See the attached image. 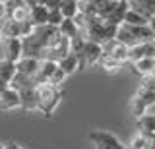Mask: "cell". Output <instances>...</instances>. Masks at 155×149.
I'll return each instance as SVG.
<instances>
[{"mask_svg":"<svg viewBox=\"0 0 155 149\" xmlns=\"http://www.w3.org/2000/svg\"><path fill=\"white\" fill-rule=\"evenodd\" d=\"M114 39L130 49V47L153 41L155 37H153L151 29H149V25H128V23H120L118 29H116Z\"/></svg>","mask_w":155,"mask_h":149,"instance_id":"obj_1","label":"cell"},{"mask_svg":"<svg viewBox=\"0 0 155 149\" xmlns=\"http://www.w3.org/2000/svg\"><path fill=\"white\" fill-rule=\"evenodd\" d=\"M35 89H37V112L45 114V116H52L54 109L62 99L60 87L51 83H39Z\"/></svg>","mask_w":155,"mask_h":149,"instance_id":"obj_2","label":"cell"},{"mask_svg":"<svg viewBox=\"0 0 155 149\" xmlns=\"http://www.w3.org/2000/svg\"><path fill=\"white\" fill-rule=\"evenodd\" d=\"M155 103V89H147L140 85L138 93L132 97V103H130V112L132 116H142V114L147 112V109Z\"/></svg>","mask_w":155,"mask_h":149,"instance_id":"obj_3","label":"cell"},{"mask_svg":"<svg viewBox=\"0 0 155 149\" xmlns=\"http://www.w3.org/2000/svg\"><path fill=\"white\" fill-rule=\"evenodd\" d=\"M87 139L95 145V149H124L126 147L114 134L107 132V130H93V132L87 134Z\"/></svg>","mask_w":155,"mask_h":149,"instance_id":"obj_4","label":"cell"},{"mask_svg":"<svg viewBox=\"0 0 155 149\" xmlns=\"http://www.w3.org/2000/svg\"><path fill=\"white\" fill-rule=\"evenodd\" d=\"M101 54H103V50H101V45H97L93 41H87L85 39V45H84V50H81V54L78 56V62H80V70H85L87 66H93L99 62Z\"/></svg>","mask_w":155,"mask_h":149,"instance_id":"obj_5","label":"cell"},{"mask_svg":"<svg viewBox=\"0 0 155 149\" xmlns=\"http://www.w3.org/2000/svg\"><path fill=\"white\" fill-rule=\"evenodd\" d=\"M136 128H138V136L143 138L155 136V114L145 112L142 116H138L136 118Z\"/></svg>","mask_w":155,"mask_h":149,"instance_id":"obj_6","label":"cell"},{"mask_svg":"<svg viewBox=\"0 0 155 149\" xmlns=\"http://www.w3.org/2000/svg\"><path fill=\"white\" fill-rule=\"evenodd\" d=\"M147 56H153V58H155L153 41L142 43V45H136V47H130V49H128V62H136L140 58H147Z\"/></svg>","mask_w":155,"mask_h":149,"instance_id":"obj_7","label":"cell"},{"mask_svg":"<svg viewBox=\"0 0 155 149\" xmlns=\"http://www.w3.org/2000/svg\"><path fill=\"white\" fill-rule=\"evenodd\" d=\"M19 109V93L12 87L0 89V110H14Z\"/></svg>","mask_w":155,"mask_h":149,"instance_id":"obj_8","label":"cell"},{"mask_svg":"<svg viewBox=\"0 0 155 149\" xmlns=\"http://www.w3.org/2000/svg\"><path fill=\"white\" fill-rule=\"evenodd\" d=\"M130 6V10L142 14L145 20L149 21V18L155 16V0H126Z\"/></svg>","mask_w":155,"mask_h":149,"instance_id":"obj_9","label":"cell"},{"mask_svg":"<svg viewBox=\"0 0 155 149\" xmlns=\"http://www.w3.org/2000/svg\"><path fill=\"white\" fill-rule=\"evenodd\" d=\"M39 66H41V60H39V58L21 56V58L16 62V72H18V74H23V76H29V78H33V76L37 74Z\"/></svg>","mask_w":155,"mask_h":149,"instance_id":"obj_10","label":"cell"},{"mask_svg":"<svg viewBox=\"0 0 155 149\" xmlns=\"http://www.w3.org/2000/svg\"><path fill=\"white\" fill-rule=\"evenodd\" d=\"M23 56V49H21V39H16V37H12V39H6V50H4V58L10 60V62H16Z\"/></svg>","mask_w":155,"mask_h":149,"instance_id":"obj_11","label":"cell"},{"mask_svg":"<svg viewBox=\"0 0 155 149\" xmlns=\"http://www.w3.org/2000/svg\"><path fill=\"white\" fill-rule=\"evenodd\" d=\"M19 109H23V110H37V89L35 87L19 91Z\"/></svg>","mask_w":155,"mask_h":149,"instance_id":"obj_12","label":"cell"},{"mask_svg":"<svg viewBox=\"0 0 155 149\" xmlns=\"http://www.w3.org/2000/svg\"><path fill=\"white\" fill-rule=\"evenodd\" d=\"M56 70V62H48V60H41V66H39L37 74L33 76V81L39 85V83H48L52 72Z\"/></svg>","mask_w":155,"mask_h":149,"instance_id":"obj_13","label":"cell"},{"mask_svg":"<svg viewBox=\"0 0 155 149\" xmlns=\"http://www.w3.org/2000/svg\"><path fill=\"white\" fill-rule=\"evenodd\" d=\"M56 64H58V68L64 72L66 76H70V74H74V72L80 70V62H78V56L74 54V52H68V54L62 56Z\"/></svg>","mask_w":155,"mask_h":149,"instance_id":"obj_14","label":"cell"},{"mask_svg":"<svg viewBox=\"0 0 155 149\" xmlns=\"http://www.w3.org/2000/svg\"><path fill=\"white\" fill-rule=\"evenodd\" d=\"M14 76H16V64L6 58H0V83L8 87Z\"/></svg>","mask_w":155,"mask_h":149,"instance_id":"obj_15","label":"cell"},{"mask_svg":"<svg viewBox=\"0 0 155 149\" xmlns=\"http://www.w3.org/2000/svg\"><path fill=\"white\" fill-rule=\"evenodd\" d=\"M8 87H12L14 91H23V89H29V87H37V83L33 81V78H29V76H23V74H18L12 78V81H10Z\"/></svg>","mask_w":155,"mask_h":149,"instance_id":"obj_16","label":"cell"},{"mask_svg":"<svg viewBox=\"0 0 155 149\" xmlns=\"http://www.w3.org/2000/svg\"><path fill=\"white\" fill-rule=\"evenodd\" d=\"M47 18H48V10L45 6H35V8L29 10V23L33 27L47 25Z\"/></svg>","mask_w":155,"mask_h":149,"instance_id":"obj_17","label":"cell"},{"mask_svg":"<svg viewBox=\"0 0 155 149\" xmlns=\"http://www.w3.org/2000/svg\"><path fill=\"white\" fill-rule=\"evenodd\" d=\"M132 66H134V72H136V74H140V76H149V74L155 70V58H153V56L140 58V60L132 62Z\"/></svg>","mask_w":155,"mask_h":149,"instance_id":"obj_18","label":"cell"},{"mask_svg":"<svg viewBox=\"0 0 155 149\" xmlns=\"http://www.w3.org/2000/svg\"><path fill=\"white\" fill-rule=\"evenodd\" d=\"M58 10H60L64 20H74L78 14H80V4H78V0H62Z\"/></svg>","mask_w":155,"mask_h":149,"instance_id":"obj_19","label":"cell"},{"mask_svg":"<svg viewBox=\"0 0 155 149\" xmlns=\"http://www.w3.org/2000/svg\"><path fill=\"white\" fill-rule=\"evenodd\" d=\"M56 31L60 33L62 37H66V39H74V37L81 35L80 29H78V25L74 23V20H62V23L56 27Z\"/></svg>","mask_w":155,"mask_h":149,"instance_id":"obj_20","label":"cell"},{"mask_svg":"<svg viewBox=\"0 0 155 149\" xmlns=\"http://www.w3.org/2000/svg\"><path fill=\"white\" fill-rule=\"evenodd\" d=\"M122 23H128V25H147V20H145L142 14H138V12H134V10L128 8V12L124 14Z\"/></svg>","mask_w":155,"mask_h":149,"instance_id":"obj_21","label":"cell"},{"mask_svg":"<svg viewBox=\"0 0 155 149\" xmlns=\"http://www.w3.org/2000/svg\"><path fill=\"white\" fill-rule=\"evenodd\" d=\"M97 64H101V68L105 72H116V70H120V66H122L120 62H116L114 58H110V56H101Z\"/></svg>","mask_w":155,"mask_h":149,"instance_id":"obj_22","label":"cell"},{"mask_svg":"<svg viewBox=\"0 0 155 149\" xmlns=\"http://www.w3.org/2000/svg\"><path fill=\"white\" fill-rule=\"evenodd\" d=\"M62 14L60 10H48V18H47V25H51V27H58L62 23Z\"/></svg>","mask_w":155,"mask_h":149,"instance_id":"obj_23","label":"cell"},{"mask_svg":"<svg viewBox=\"0 0 155 149\" xmlns=\"http://www.w3.org/2000/svg\"><path fill=\"white\" fill-rule=\"evenodd\" d=\"M66 79V74L62 72L60 68H58V64H56V70L52 72V76H51V79H48V83L51 85H56V87H60V83Z\"/></svg>","mask_w":155,"mask_h":149,"instance_id":"obj_24","label":"cell"},{"mask_svg":"<svg viewBox=\"0 0 155 149\" xmlns=\"http://www.w3.org/2000/svg\"><path fill=\"white\" fill-rule=\"evenodd\" d=\"M60 2H62V0H47L45 8H47V10H58V8H60Z\"/></svg>","mask_w":155,"mask_h":149,"instance_id":"obj_25","label":"cell"},{"mask_svg":"<svg viewBox=\"0 0 155 149\" xmlns=\"http://www.w3.org/2000/svg\"><path fill=\"white\" fill-rule=\"evenodd\" d=\"M21 2H23V6H25V8H29V10H31V8H35V6H39L37 0H21Z\"/></svg>","mask_w":155,"mask_h":149,"instance_id":"obj_26","label":"cell"},{"mask_svg":"<svg viewBox=\"0 0 155 149\" xmlns=\"http://www.w3.org/2000/svg\"><path fill=\"white\" fill-rule=\"evenodd\" d=\"M147 25H149V29H151V33H153V37H155V16H153V18H149Z\"/></svg>","mask_w":155,"mask_h":149,"instance_id":"obj_27","label":"cell"},{"mask_svg":"<svg viewBox=\"0 0 155 149\" xmlns=\"http://www.w3.org/2000/svg\"><path fill=\"white\" fill-rule=\"evenodd\" d=\"M10 149H23V147H19L18 143H10Z\"/></svg>","mask_w":155,"mask_h":149,"instance_id":"obj_28","label":"cell"},{"mask_svg":"<svg viewBox=\"0 0 155 149\" xmlns=\"http://www.w3.org/2000/svg\"><path fill=\"white\" fill-rule=\"evenodd\" d=\"M45 2H47V0H37V4H39V6H45Z\"/></svg>","mask_w":155,"mask_h":149,"instance_id":"obj_29","label":"cell"},{"mask_svg":"<svg viewBox=\"0 0 155 149\" xmlns=\"http://www.w3.org/2000/svg\"><path fill=\"white\" fill-rule=\"evenodd\" d=\"M8 2V0H0V4H6Z\"/></svg>","mask_w":155,"mask_h":149,"instance_id":"obj_30","label":"cell"},{"mask_svg":"<svg viewBox=\"0 0 155 149\" xmlns=\"http://www.w3.org/2000/svg\"><path fill=\"white\" fill-rule=\"evenodd\" d=\"M151 76H153V79H155V70H153V72H151Z\"/></svg>","mask_w":155,"mask_h":149,"instance_id":"obj_31","label":"cell"},{"mask_svg":"<svg viewBox=\"0 0 155 149\" xmlns=\"http://www.w3.org/2000/svg\"><path fill=\"white\" fill-rule=\"evenodd\" d=\"M2 39H4V37H2V33H0V43H2Z\"/></svg>","mask_w":155,"mask_h":149,"instance_id":"obj_32","label":"cell"},{"mask_svg":"<svg viewBox=\"0 0 155 149\" xmlns=\"http://www.w3.org/2000/svg\"><path fill=\"white\" fill-rule=\"evenodd\" d=\"M4 87H6V85H2V83H0V89H4Z\"/></svg>","mask_w":155,"mask_h":149,"instance_id":"obj_33","label":"cell"},{"mask_svg":"<svg viewBox=\"0 0 155 149\" xmlns=\"http://www.w3.org/2000/svg\"><path fill=\"white\" fill-rule=\"evenodd\" d=\"M4 147H6V145H2V143H0V149H4Z\"/></svg>","mask_w":155,"mask_h":149,"instance_id":"obj_34","label":"cell"},{"mask_svg":"<svg viewBox=\"0 0 155 149\" xmlns=\"http://www.w3.org/2000/svg\"><path fill=\"white\" fill-rule=\"evenodd\" d=\"M4 149H10V145H6V147H4Z\"/></svg>","mask_w":155,"mask_h":149,"instance_id":"obj_35","label":"cell"}]
</instances>
